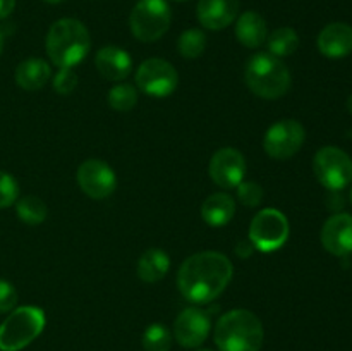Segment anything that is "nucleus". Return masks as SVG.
Listing matches in <instances>:
<instances>
[{
    "label": "nucleus",
    "mask_w": 352,
    "mask_h": 351,
    "mask_svg": "<svg viewBox=\"0 0 352 351\" xmlns=\"http://www.w3.org/2000/svg\"><path fill=\"white\" fill-rule=\"evenodd\" d=\"M232 272L230 260L219 251L191 255L179 268V291L188 301L205 305L222 295L232 279Z\"/></svg>",
    "instance_id": "f257e3e1"
},
{
    "label": "nucleus",
    "mask_w": 352,
    "mask_h": 351,
    "mask_svg": "<svg viewBox=\"0 0 352 351\" xmlns=\"http://www.w3.org/2000/svg\"><path fill=\"white\" fill-rule=\"evenodd\" d=\"M47 54L58 67H74L85 61L91 48L89 31L81 21L64 17L55 21L47 34Z\"/></svg>",
    "instance_id": "f03ea898"
},
{
    "label": "nucleus",
    "mask_w": 352,
    "mask_h": 351,
    "mask_svg": "<svg viewBox=\"0 0 352 351\" xmlns=\"http://www.w3.org/2000/svg\"><path fill=\"white\" fill-rule=\"evenodd\" d=\"M263 337L261 320L244 308L223 313L215 327V344L220 351H260Z\"/></svg>",
    "instance_id": "7ed1b4c3"
},
{
    "label": "nucleus",
    "mask_w": 352,
    "mask_h": 351,
    "mask_svg": "<svg viewBox=\"0 0 352 351\" xmlns=\"http://www.w3.org/2000/svg\"><path fill=\"white\" fill-rule=\"evenodd\" d=\"M244 76L251 92L261 98H280L291 89V72L280 58L268 52L253 55L248 62Z\"/></svg>",
    "instance_id": "20e7f679"
},
{
    "label": "nucleus",
    "mask_w": 352,
    "mask_h": 351,
    "mask_svg": "<svg viewBox=\"0 0 352 351\" xmlns=\"http://www.w3.org/2000/svg\"><path fill=\"white\" fill-rule=\"evenodd\" d=\"M43 327V310L36 306L16 308L0 326V351H21L40 336Z\"/></svg>",
    "instance_id": "39448f33"
},
{
    "label": "nucleus",
    "mask_w": 352,
    "mask_h": 351,
    "mask_svg": "<svg viewBox=\"0 0 352 351\" xmlns=\"http://www.w3.org/2000/svg\"><path fill=\"white\" fill-rule=\"evenodd\" d=\"M172 10L167 0H140L129 17L131 33L144 43L164 36L170 28Z\"/></svg>",
    "instance_id": "423d86ee"
},
{
    "label": "nucleus",
    "mask_w": 352,
    "mask_h": 351,
    "mask_svg": "<svg viewBox=\"0 0 352 351\" xmlns=\"http://www.w3.org/2000/svg\"><path fill=\"white\" fill-rule=\"evenodd\" d=\"M316 179L330 191H340L352 181V158L337 147H323L313 160Z\"/></svg>",
    "instance_id": "0eeeda50"
},
{
    "label": "nucleus",
    "mask_w": 352,
    "mask_h": 351,
    "mask_svg": "<svg viewBox=\"0 0 352 351\" xmlns=\"http://www.w3.org/2000/svg\"><path fill=\"white\" fill-rule=\"evenodd\" d=\"M289 237L287 217L277 209H265L254 215L250 226V241L260 251H275Z\"/></svg>",
    "instance_id": "6e6552de"
},
{
    "label": "nucleus",
    "mask_w": 352,
    "mask_h": 351,
    "mask_svg": "<svg viewBox=\"0 0 352 351\" xmlns=\"http://www.w3.org/2000/svg\"><path fill=\"white\" fill-rule=\"evenodd\" d=\"M306 131L301 123L294 119H284L268 127L263 140V148L275 160H285L301 150Z\"/></svg>",
    "instance_id": "1a4fd4ad"
},
{
    "label": "nucleus",
    "mask_w": 352,
    "mask_h": 351,
    "mask_svg": "<svg viewBox=\"0 0 352 351\" xmlns=\"http://www.w3.org/2000/svg\"><path fill=\"white\" fill-rule=\"evenodd\" d=\"M179 74L170 62L164 58H148L138 67L136 85L150 96H168L177 88Z\"/></svg>",
    "instance_id": "9d476101"
},
{
    "label": "nucleus",
    "mask_w": 352,
    "mask_h": 351,
    "mask_svg": "<svg viewBox=\"0 0 352 351\" xmlns=\"http://www.w3.org/2000/svg\"><path fill=\"white\" fill-rule=\"evenodd\" d=\"M78 184L89 198L103 200L116 191L117 178L107 162L89 158L79 165Z\"/></svg>",
    "instance_id": "9b49d317"
},
{
    "label": "nucleus",
    "mask_w": 352,
    "mask_h": 351,
    "mask_svg": "<svg viewBox=\"0 0 352 351\" xmlns=\"http://www.w3.org/2000/svg\"><path fill=\"white\" fill-rule=\"evenodd\" d=\"M246 174L244 155L236 148H220L210 160V178L223 189L237 188Z\"/></svg>",
    "instance_id": "f8f14e48"
},
{
    "label": "nucleus",
    "mask_w": 352,
    "mask_h": 351,
    "mask_svg": "<svg viewBox=\"0 0 352 351\" xmlns=\"http://www.w3.org/2000/svg\"><path fill=\"white\" fill-rule=\"evenodd\" d=\"M212 322L210 315L201 308H186L179 313L174 322V336L184 348H198L208 337Z\"/></svg>",
    "instance_id": "ddd939ff"
},
{
    "label": "nucleus",
    "mask_w": 352,
    "mask_h": 351,
    "mask_svg": "<svg viewBox=\"0 0 352 351\" xmlns=\"http://www.w3.org/2000/svg\"><path fill=\"white\" fill-rule=\"evenodd\" d=\"M322 244L336 257H349L352 253V215L336 213L322 229Z\"/></svg>",
    "instance_id": "4468645a"
},
{
    "label": "nucleus",
    "mask_w": 352,
    "mask_h": 351,
    "mask_svg": "<svg viewBox=\"0 0 352 351\" xmlns=\"http://www.w3.org/2000/svg\"><path fill=\"white\" fill-rule=\"evenodd\" d=\"M198 21L206 30H223L239 14V0H199Z\"/></svg>",
    "instance_id": "2eb2a0df"
},
{
    "label": "nucleus",
    "mask_w": 352,
    "mask_h": 351,
    "mask_svg": "<svg viewBox=\"0 0 352 351\" xmlns=\"http://www.w3.org/2000/svg\"><path fill=\"white\" fill-rule=\"evenodd\" d=\"M95 64L100 74L109 81H122L133 71L131 55L124 48L113 47V45L103 47L96 52Z\"/></svg>",
    "instance_id": "dca6fc26"
},
{
    "label": "nucleus",
    "mask_w": 352,
    "mask_h": 351,
    "mask_svg": "<svg viewBox=\"0 0 352 351\" xmlns=\"http://www.w3.org/2000/svg\"><path fill=\"white\" fill-rule=\"evenodd\" d=\"M318 50L325 57L342 58L352 52V28L346 23H332L318 34Z\"/></svg>",
    "instance_id": "f3484780"
},
{
    "label": "nucleus",
    "mask_w": 352,
    "mask_h": 351,
    "mask_svg": "<svg viewBox=\"0 0 352 351\" xmlns=\"http://www.w3.org/2000/svg\"><path fill=\"white\" fill-rule=\"evenodd\" d=\"M236 36L241 45L248 48H258L267 41L268 28L263 16L254 10L241 14L236 23Z\"/></svg>",
    "instance_id": "a211bd4d"
},
{
    "label": "nucleus",
    "mask_w": 352,
    "mask_h": 351,
    "mask_svg": "<svg viewBox=\"0 0 352 351\" xmlns=\"http://www.w3.org/2000/svg\"><path fill=\"white\" fill-rule=\"evenodd\" d=\"M52 76V69L43 58H26L16 69V83L26 92L43 88Z\"/></svg>",
    "instance_id": "6ab92c4d"
},
{
    "label": "nucleus",
    "mask_w": 352,
    "mask_h": 351,
    "mask_svg": "<svg viewBox=\"0 0 352 351\" xmlns=\"http://www.w3.org/2000/svg\"><path fill=\"white\" fill-rule=\"evenodd\" d=\"M236 213V203L227 193H213L201 205V217L208 226L220 227L230 222Z\"/></svg>",
    "instance_id": "aec40b11"
},
{
    "label": "nucleus",
    "mask_w": 352,
    "mask_h": 351,
    "mask_svg": "<svg viewBox=\"0 0 352 351\" xmlns=\"http://www.w3.org/2000/svg\"><path fill=\"white\" fill-rule=\"evenodd\" d=\"M168 268H170V258L158 248L144 251L138 260V275L141 281L150 282V284L162 281L167 275Z\"/></svg>",
    "instance_id": "412c9836"
},
{
    "label": "nucleus",
    "mask_w": 352,
    "mask_h": 351,
    "mask_svg": "<svg viewBox=\"0 0 352 351\" xmlns=\"http://www.w3.org/2000/svg\"><path fill=\"white\" fill-rule=\"evenodd\" d=\"M267 47L274 57H287L298 50L299 36L292 28H278L267 38Z\"/></svg>",
    "instance_id": "4be33fe9"
},
{
    "label": "nucleus",
    "mask_w": 352,
    "mask_h": 351,
    "mask_svg": "<svg viewBox=\"0 0 352 351\" xmlns=\"http://www.w3.org/2000/svg\"><path fill=\"white\" fill-rule=\"evenodd\" d=\"M16 212L23 222L30 224V226H36L47 219L48 209L38 196H24V198L17 200Z\"/></svg>",
    "instance_id": "5701e85b"
},
{
    "label": "nucleus",
    "mask_w": 352,
    "mask_h": 351,
    "mask_svg": "<svg viewBox=\"0 0 352 351\" xmlns=\"http://www.w3.org/2000/svg\"><path fill=\"white\" fill-rule=\"evenodd\" d=\"M179 54L184 58H196L205 52L206 48V36L201 30H186L184 33L179 36L177 41Z\"/></svg>",
    "instance_id": "b1692460"
},
{
    "label": "nucleus",
    "mask_w": 352,
    "mask_h": 351,
    "mask_svg": "<svg viewBox=\"0 0 352 351\" xmlns=\"http://www.w3.org/2000/svg\"><path fill=\"white\" fill-rule=\"evenodd\" d=\"M144 351H170L172 334L164 323H151L143 334Z\"/></svg>",
    "instance_id": "393cba45"
},
{
    "label": "nucleus",
    "mask_w": 352,
    "mask_h": 351,
    "mask_svg": "<svg viewBox=\"0 0 352 351\" xmlns=\"http://www.w3.org/2000/svg\"><path fill=\"white\" fill-rule=\"evenodd\" d=\"M109 103L113 110L127 112V110H131L138 103L136 88L131 85H124V83L113 86L109 92Z\"/></svg>",
    "instance_id": "a878e982"
},
{
    "label": "nucleus",
    "mask_w": 352,
    "mask_h": 351,
    "mask_svg": "<svg viewBox=\"0 0 352 351\" xmlns=\"http://www.w3.org/2000/svg\"><path fill=\"white\" fill-rule=\"evenodd\" d=\"M19 196V184L9 172L0 171V209H7L17 202Z\"/></svg>",
    "instance_id": "bb28decb"
},
{
    "label": "nucleus",
    "mask_w": 352,
    "mask_h": 351,
    "mask_svg": "<svg viewBox=\"0 0 352 351\" xmlns=\"http://www.w3.org/2000/svg\"><path fill=\"white\" fill-rule=\"evenodd\" d=\"M237 198H239V202L243 205L258 206L261 203V200H263V188L260 184H256V182L251 181L241 182L237 186Z\"/></svg>",
    "instance_id": "cd10ccee"
},
{
    "label": "nucleus",
    "mask_w": 352,
    "mask_h": 351,
    "mask_svg": "<svg viewBox=\"0 0 352 351\" xmlns=\"http://www.w3.org/2000/svg\"><path fill=\"white\" fill-rule=\"evenodd\" d=\"M76 86H78V74L71 67L58 69L54 78L55 92L60 93V95H69V93L74 92Z\"/></svg>",
    "instance_id": "c85d7f7f"
},
{
    "label": "nucleus",
    "mask_w": 352,
    "mask_h": 351,
    "mask_svg": "<svg viewBox=\"0 0 352 351\" xmlns=\"http://www.w3.org/2000/svg\"><path fill=\"white\" fill-rule=\"evenodd\" d=\"M17 305V291L10 282L0 279V313L10 312Z\"/></svg>",
    "instance_id": "c756f323"
},
{
    "label": "nucleus",
    "mask_w": 352,
    "mask_h": 351,
    "mask_svg": "<svg viewBox=\"0 0 352 351\" xmlns=\"http://www.w3.org/2000/svg\"><path fill=\"white\" fill-rule=\"evenodd\" d=\"M253 251H254V246L251 241H241V243L236 246L237 257L241 258H250L251 255H253Z\"/></svg>",
    "instance_id": "7c9ffc66"
},
{
    "label": "nucleus",
    "mask_w": 352,
    "mask_h": 351,
    "mask_svg": "<svg viewBox=\"0 0 352 351\" xmlns=\"http://www.w3.org/2000/svg\"><path fill=\"white\" fill-rule=\"evenodd\" d=\"M16 7V0H0V19H6L7 16H10Z\"/></svg>",
    "instance_id": "2f4dec72"
},
{
    "label": "nucleus",
    "mask_w": 352,
    "mask_h": 351,
    "mask_svg": "<svg viewBox=\"0 0 352 351\" xmlns=\"http://www.w3.org/2000/svg\"><path fill=\"white\" fill-rule=\"evenodd\" d=\"M347 110H349V112L352 114V95L349 96V98H347Z\"/></svg>",
    "instance_id": "473e14b6"
},
{
    "label": "nucleus",
    "mask_w": 352,
    "mask_h": 351,
    "mask_svg": "<svg viewBox=\"0 0 352 351\" xmlns=\"http://www.w3.org/2000/svg\"><path fill=\"white\" fill-rule=\"evenodd\" d=\"M2 48H3V33L0 30V54H2Z\"/></svg>",
    "instance_id": "72a5a7b5"
},
{
    "label": "nucleus",
    "mask_w": 352,
    "mask_h": 351,
    "mask_svg": "<svg viewBox=\"0 0 352 351\" xmlns=\"http://www.w3.org/2000/svg\"><path fill=\"white\" fill-rule=\"evenodd\" d=\"M43 2H48V3H60L62 0H43Z\"/></svg>",
    "instance_id": "f704fd0d"
},
{
    "label": "nucleus",
    "mask_w": 352,
    "mask_h": 351,
    "mask_svg": "<svg viewBox=\"0 0 352 351\" xmlns=\"http://www.w3.org/2000/svg\"><path fill=\"white\" fill-rule=\"evenodd\" d=\"M196 351H212V350H196Z\"/></svg>",
    "instance_id": "c9c22d12"
},
{
    "label": "nucleus",
    "mask_w": 352,
    "mask_h": 351,
    "mask_svg": "<svg viewBox=\"0 0 352 351\" xmlns=\"http://www.w3.org/2000/svg\"><path fill=\"white\" fill-rule=\"evenodd\" d=\"M175 2H186V0H175Z\"/></svg>",
    "instance_id": "e433bc0d"
},
{
    "label": "nucleus",
    "mask_w": 352,
    "mask_h": 351,
    "mask_svg": "<svg viewBox=\"0 0 352 351\" xmlns=\"http://www.w3.org/2000/svg\"><path fill=\"white\" fill-rule=\"evenodd\" d=\"M351 200H352V191H351Z\"/></svg>",
    "instance_id": "4c0bfd02"
}]
</instances>
